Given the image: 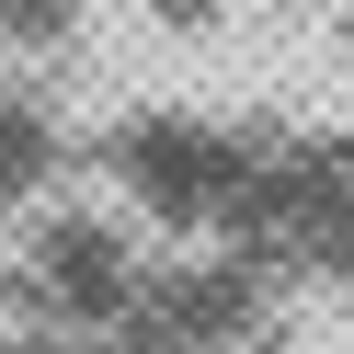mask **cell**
Instances as JSON below:
<instances>
[{
  "label": "cell",
  "mask_w": 354,
  "mask_h": 354,
  "mask_svg": "<svg viewBox=\"0 0 354 354\" xmlns=\"http://www.w3.org/2000/svg\"><path fill=\"white\" fill-rule=\"evenodd\" d=\"M0 35L12 46H57L69 35V0H0Z\"/></svg>",
  "instance_id": "obj_2"
},
{
  "label": "cell",
  "mask_w": 354,
  "mask_h": 354,
  "mask_svg": "<svg viewBox=\"0 0 354 354\" xmlns=\"http://www.w3.org/2000/svg\"><path fill=\"white\" fill-rule=\"evenodd\" d=\"M149 12H160V24H183V35H206V24H217V0H149Z\"/></svg>",
  "instance_id": "obj_3"
},
{
  "label": "cell",
  "mask_w": 354,
  "mask_h": 354,
  "mask_svg": "<svg viewBox=\"0 0 354 354\" xmlns=\"http://www.w3.org/2000/svg\"><path fill=\"white\" fill-rule=\"evenodd\" d=\"M12 308H35V320H126V308H138V240H126L115 217H92V206L35 217Z\"/></svg>",
  "instance_id": "obj_1"
}]
</instances>
